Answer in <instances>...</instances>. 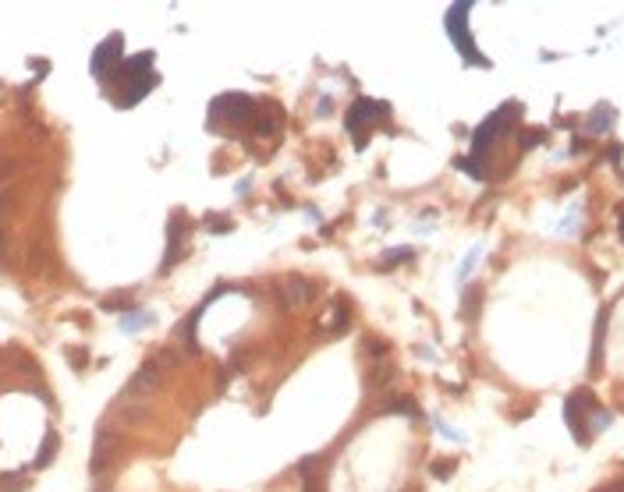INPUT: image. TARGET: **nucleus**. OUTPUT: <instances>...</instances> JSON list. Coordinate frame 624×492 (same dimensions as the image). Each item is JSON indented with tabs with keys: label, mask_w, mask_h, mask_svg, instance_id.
<instances>
[{
	"label": "nucleus",
	"mask_w": 624,
	"mask_h": 492,
	"mask_svg": "<svg viewBox=\"0 0 624 492\" xmlns=\"http://www.w3.org/2000/svg\"><path fill=\"white\" fill-rule=\"evenodd\" d=\"M153 61H156V53L153 50H146V53H139V57H128V61H121V68L106 78V96L114 99L117 106H135L142 96H149V89L160 82V75L153 71Z\"/></svg>",
	"instance_id": "obj_1"
},
{
	"label": "nucleus",
	"mask_w": 624,
	"mask_h": 492,
	"mask_svg": "<svg viewBox=\"0 0 624 492\" xmlns=\"http://www.w3.org/2000/svg\"><path fill=\"white\" fill-rule=\"evenodd\" d=\"M468 11H472V4H454V7L447 11V36H451V43L461 50V57H465L468 64L490 68V61L472 46V36H468Z\"/></svg>",
	"instance_id": "obj_2"
},
{
	"label": "nucleus",
	"mask_w": 624,
	"mask_h": 492,
	"mask_svg": "<svg viewBox=\"0 0 624 492\" xmlns=\"http://www.w3.org/2000/svg\"><path fill=\"white\" fill-rule=\"evenodd\" d=\"M387 110V103H373V99H355V106L344 113V128H348V135L362 145L366 142V128L373 131V113H383Z\"/></svg>",
	"instance_id": "obj_3"
},
{
	"label": "nucleus",
	"mask_w": 624,
	"mask_h": 492,
	"mask_svg": "<svg viewBox=\"0 0 624 492\" xmlns=\"http://www.w3.org/2000/svg\"><path fill=\"white\" fill-rule=\"evenodd\" d=\"M518 110V103H508V106H500L493 117H486V124L472 135V156H479V153H486L490 149V142L497 138V135H504L508 131V124H515V117H508V113H515Z\"/></svg>",
	"instance_id": "obj_4"
},
{
	"label": "nucleus",
	"mask_w": 624,
	"mask_h": 492,
	"mask_svg": "<svg viewBox=\"0 0 624 492\" xmlns=\"http://www.w3.org/2000/svg\"><path fill=\"white\" fill-rule=\"evenodd\" d=\"M121 46H124V36L121 32H114V36H106L104 43L93 50V75L100 78V82H106L117 68H121Z\"/></svg>",
	"instance_id": "obj_5"
},
{
	"label": "nucleus",
	"mask_w": 624,
	"mask_h": 492,
	"mask_svg": "<svg viewBox=\"0 0 624 492\" xmlns=\"http://www.w3.org/2000/svg\"><path fill=\"white\" fill-rule=\"evenodd\" d=\"M185 241H188V220H185V212L178 209V212L171 216V223H167V255H163L160 273H167L171 266L181 262V255H185Z\"/></svg>",
	"instance_id": "obj_6"
},
{
	"label": "nucleus",
	"mask_w": 624,
	"mask_h": 492,
	"mask_svg": "<svg viewBox=\"0 0 624 492\" xmlns=\"http://www.w3.org/2000/svg\"><path fill=\"white\" fill-rule=\"evenodd\" d=\"M593 404H596V400H589V394H585V390H578L575 396H568V404H564V418H568V429L575 432V439H578L582 446L589 443V432H585V429H589V421H585V411H589Z\"/></svg>",
	"instance_id": "obj_7"
},
{
	"label": "nucleus",
	"mask_w": 624,
	"mask_h": 492,
	"mask_svg": "<svg viewBox=\"0 0 624 492\" xmlns=\"http://www.w3.org/2000/svg\"><path fill=\"white\" fill-rule=\"evenodd\" d=\"M209 113H213V117L227 113V121H231V124H241V121L256 117V103H252L248 96H241V93H227V96H216V99H213Z\"/></svg>",
	"instance_id": "obj_8"
},
{
	"label": "nucleus",
	"mask_w": 624,
	"mask_h": 492,
	"mask_svg": "<svg viewBox=\"0 0 624 492\" xmlns=\"http://www.w3.org/2000/svg\"><path fill=\"white\" fill-rule=\"evenodd\" d=\"M408 255H412V248H398V252H387V255H383V262H380V270H391L394 262H408Z\"/></svg>",
	"instance_id": "obj_9"
},
{
	"label": "nucleus",
	"mask_w": 624,
	"mask_h": 492,
	"mask_svg": "<svg viewBox=\"0 0 624 492\" xmlns=\"http://www.w3.org/2000/svg\"><path fill=\"white\" fill-rule=\"evenodd\" d=\"M387 407H391V411H401V414H418V407L412 404V396H394Z\"/></svg>",
	"instance_id": "obj_10"
},
{
	"label": "nucleus",
	"mask_w": 624,
	"mask_h": 492,
	"mask_svg": "<svg viewBox=\"0 0 624 492\" xmlns=\"http://www.w3.org/2000/svg\"><path fill=\"white\" fill-rule=\"evenodd\" d=\"M206 227H213V234H227L234 223H231L227 216H216V212H209V216H206Z\"/></svg>",
	"instance_id": "obj_11"
},
{
	"label": "nucleus",
	"mask_w": 624,
	"mask_h": 492,
	"mask_svg": "<svg viewBox=\"0 0 624 492\" xmlns=\"http://www.w3.org/2000/svg\"><path fill=\"white\" fill-rule=\"evenodd\" d=\"M54 446H57V436H54V432H50V436H46V443H43V450H39V461H36V464H39V468H43V464H50V461H54Z\"/></svg>",
	"instance_id": "obj_12"
},
{
	"label": "nucleus",
	"mask_w": 624,
	"mask_h": 492,
	"mask_svg": "<svg viewBox=\"0 0 624 492\" xmlns=\"http://www.w3.org/2000/svg\"><path fill=\"white\" fill-rule=\"evenodd\" d=\"M543 138H546V131H539V128H528V131H521V149H532V145H535V142H543Z\"/></svg>",
	"instance_id": "obj_13"
},
{
	"label": "nucleus",
	"mask_w": 624,
	"mask_h": 492,
	"mask_svg": "<svg viewBox=\"0 0 624 492\" xmlns=\"http://www.w3.org/2000/svg\"><path fill=\"white\" fill-rule=\"evenodd\" d=\"M451 468H454V464H433V475L443 478V475H451Z\"/></svg>",
	"instance_id": "obj_14"
},
{
	"label": "nucleus",
	"mask_w": 624,
	"mask_h": 492,
	"mask_svg": "<svg viewBox=\"0 0 624 492\" xmlns=\"http://www.w3.org/2000/svg\"><path fill=\"white\" fill-rule=\"evenodd\" d=\"M621 241H624V216H621Z\"/></svg>",
	"instance_id": "obj_15"
}]
</instances>
